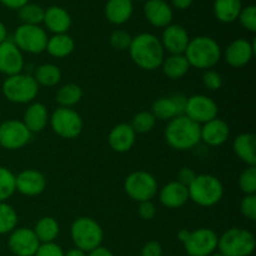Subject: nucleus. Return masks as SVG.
Returning a JSON list of instances; mask_svg holds the SVG:
<instances>
[{
    "label": "nucleus",
    "mask_w": 256,
    "mask_h": 256,
    "mask_svg": "<svg viewBox=\"0 0 256 256\" xmlns=\"http://www.w3.org/2000/svg\"><path fill=\"white\" fill-rule=\"evenodd\" d=\"M64 254L65 252L59 245L55 242H48V244H40L34 256H64Z\"/></svg>",
    "instance_id": "obj_43"
},
{
    "label": "nucleus",
    "mask_w": 256,
    "mask_h": 256,
    "mask_svg": "<svg viewBox=\"0 0 256 256\" xmlns=\"http://www.w3.org/2000/svg\"><path fill=\"white\" fill-rule=\"evenodd\" d=\"M24 68V56L12 40L0 44V72L6 76L20 74Z\"/></svg>",
    "instance_id": "obj_17"
},
{
    "label": "nucleus",
    "mask_w": 256,
    "mask_h": 256,
    "mask_svg": "<svg viewBox=\"0 0 256 256\" xmlns=\"http://www.w3.org/2000/svg\"><path fill=\"white\" fill-rule=\"evenodd\" d=\"M255 46L254 42L246 39H235L228 45L224 52V59L228 65L232 68H242L252 62L254 56Z\"/></svg>",
    "instance_id": "obj_16"
},
{
    "label": "nucleus",
    "mask_w": 256,
    "mask_h": 256,
    "mask_svg": "<svg viewBox=\"0 0 256 256\" xmlns=\"http://www.w3.org/2000/svg\"><path fill=\"white\" fill-rule=\"evenodd\" d=\"M230 128L224 120L215 118L202 124L200 128V138L210 146H220L229 139Z\"/></svg>",
    "instance_id": "obj_21"
},
{
    "label": "nucleus",
    "mask_w": 256,
    "mask_h": 256,
    "mask_svg": "<svg viewBox=\"0 0 256 256\" xmlns=\"http://www.w3.org/2000/svg\"><path fill=\"white\" fill-rule=\"evenodd\" d=\"M46 188V179L40 172L28 169L15 176V189L25 196H36Z\"/></svg>",
    "instance_id": "obj_19"
},
{
    "label": "nucleus",
    "mask_w": 256,
    "mask_h": 256,
    "mask_svg": "<svg viewBox=\"0 0 256 256\" xmlns=\"http://www.w3.org/2000/svg\"><path fill=\"white\" fill-rule=\"evenodd\" d=\"M240 212L242 216L250 222L256 220V195H245L240 202Z\"/></svg>",
    "instance_id": "obj_41"
},
{
    "label": "nucleus",
    "mask_w": 256,
    "mask_h": 256,
    "mask_svg": "<svg viewBox=\"0 0 256 256\" xmlns=\"http://www.w3.org/2000/svg\"><path fill=\"white\" fill-rule=\"evenodd\" d=\"M86 256H114V254H112L109 249H106V248H104L100 245V246H98L96 249H94V250H92V252H88Z\"/></svg>",
    "instance_id": "obj_48"
},
{
    "label": "nucleus",
    "mask_w": 256,
    "mask_h": 256,
    "mask_svg": "<svg viewBox=\"0 0 256 256\" xmlns=\"http://www.w3.org/2000/svg\"><path fill=\"white\" fill-rule=\"evenodd\" d=\"M49 112L46 106L42 102H32L26 108L22 118V122L32 132H40L49 122Z\"/></svg>",
    "instance_id": "obj_26"
},
{
    "label": "nucleus",
    "mask_w": 256,
    "mask_h": 256,
    "mask_svg": "<svg viewBox=\"0 0 256 256\" xmlns=\"http://www.w3.org/2000/svg\"><path fill=\"white\" fill-rule=\"evenodd\" d=\"M42 22L52 34H66L72 26V16L64 8L52 5L45 10Z\"/></svg>",
    "instance_id": "obj_24"
},
{
    "label": "nucleus",
    "mask_w": 256,
    "mask_h": 256,
    "mask_svg": "<svg viewBox=\"0 0 256 256\" xmlns=\"http://www.w3.org/2000/svg\"><path fill=\"white\" fill-rule=\"evenodd\" d=\"M2 94L9 102L15 104H28L34 102L39 94V85L30 74H20L6 76L2 82Z\"/></svg>",
    "instance_id": "obj_7"
},
{
    "label": "nucleus",
    "mask_w": 256,
    "mask_h": 256,
    "mask_svg": "<svg viewBox=\"0 0 256 256\" xmlns=\"http://www.w3.org/2000/svg\"><path fill=\"white\" fill-rule=\"evenodd\" d=\"M0 2H2L4 6L9 8V9L19 10L20 8L26 5L28 2H29V0H0Z\"/></svg>",
    "instance_id": "obj_47"
},
{
    "label": "nucleus",
    "mask_w": 256,
    "mask_h": 256,
    "mask_svg": "<svg viewBox=\"0 0 256 256\" xmlns=\"http://www.w3.org/2000/svg\"><path fill=\"white\" fill-rule=\"evenodd\" d=\"M202 84L209 90H219L222 86V78L215 70H205L202 75Z\"/></svg>",
    "instance_id": "obj_42"
},
{
    "label": "nucleus",
    "mask_w": 256,
    "mask_h": 256,
    "mask_svg": "<svg viewBox=\"0 0 256 256\" xmlns=\"http://www.w3.org/2000/svg\"><path fill=\"white\" fill-rule=\"evenodd\" d=\"M138 214L142 220H152L156 214V208L152 204V202H139V209H138Z\"/></svg>",
    "instance_id": "obj_44"
},
{
    "label": "nucleus",
    "mask_w": 256,
    "mask_h": 256,
    "mask_svg": "<svg viewBox=\"0 0 256 256\" xmlns=\"http://www.w3.org/2000/svg\"><path fill=\"white\" fill-rule=\"evenodd\" d=\"M189 42V34L179 24H170L164 28L162 39H160L164 52H168L170 55L184 54Z\"/></svg>",
    "instance_id": "obj_18"
},
{
    "label": "nucleus",
    "mask_w": 256,
    "mask_h": 256,
    "mask_svg": "<svg viewBox=\"0 0 256 256\" xmlns=\"http://www.w3.org/2000/svg\"><path fill=\"white\" fill-rule=\"evenodd\" d=\"M15 192V175L8 168L0 166V202H6Z\"/></svg>",
    "instance_id": "obj_37"
},
{
    "label": "nucleus",
    "mask_w": 256,
    "mask_h": 256,
    "mask_svg": "<svg viewBox=\"0 0 256 256\" xmlns=\"http://www.w3.org/2000/svg\"><path fill=\"white\" fill-rule=\"evenodd\" d=\"M218 104L206 95L198 94L188 98L184 115L198 124H205L218 118Z\"/></svg>",
    "instance_id": "obj_13"
},
{
    "label": "nucleus",
    "mask_w": 256,
    "mask_h": 256,
    "mask_svg": "<svg viewBox=\"0 0 256 256\" xmlns=\"http://www.w3.org/2000/svg\"><path fill=\"white\" fill-rule=\"evenodd\" d=\"M189 232H190L189 230H186V229H180L179 232H178V239H179L182 242H184L185 240H186Z\"/></svg>",
    "instance_id": "obj_52"
},
{
    "label": "nucleus",
    "mask_w": 256,
    "mask_h": 256,
    "mask_svg": "<svg viewBox=\"0 0 256 256\" xmlns=\"http://www.w3.org/2000/svg\"><path fill=\"white\" fill-rule=\"evenodd\" d=\"M172 4V6L176 8L179 10H185V9H189L192 6V2L194 0H170Z\"/></svg>",
    "instance_id": "obj_49"
},
{
    "label": "nucleus",
    "mask_w": 256,
    "mask_h": 256,
    "mask_svg": "<svg viewBox=\"0 0 256 256\" xmlns=\"http://www.w3.org/2000/svg\"><path fill=\"white\" fill-rule=\"evenodd\" d=\"M44 12L45 9H42L40 5L28 2L26 5L18 10V16L22 24L40 25L44 20Z\"/></svg>",
    "instance_id": "obj_34"
},
{
    "label": "nucleus",
    "mask_w": 256,
    "mask_h": 256,
    "mask_svg": "<svg viewBox=\"0 0 256 256\" xmlns=\"http://www.w3.org/2000/svg\"><path fill=\"white\" fill-rule=\"evenodd\" d=\"M200 128V124L192 122L185 115H180L168 122L164 132L165 140L172 149L179 152L190 150L202 142Z\"/></svg>",
    "instance_id": "obj_2"
},
{
    "label": "nucleus",
    "mask_w": 256,
    "mask_h": 256,
    "mask_svg": "<svg viewBox=\"0 0 256 256\" xmlns=\"http://www.w3.org/2000/svg\"><path fill=\"white\" fill-rule=\"evenodd\" d=\"M142 256H162V248L158 242H149L142 246Z\"/></svg>",
    "instance_id": "obj_46"
},
{
    "label": "nucleus",
    "mask_w": 256,
    "mask_h": 256,
    "mask_svg": "<svg viewBox=\"0 0 256 256\" xmlns=\"http://www.w3.org/2000/svg\"><path fill=\"white\" fill-rule=\"evenodd\" d=\"M159 200L168 209H179L189 200V190L179 182H170L160 189Z\"/></svg>",
    "instance_id": "obj_22"
},
{
    "label": "nucleus",
    "mask_w": 256,
    "mask_h": 256,
    "mask_svg": "<svg viewBox=\"0 0 256 256\" xmlns=\"http://www.w3.org/2000/svg\"><path fill=\"white\" fill-rule=\"evenodd\" d=\"M124 189L132 200L138 202H150L158 192V182L150 172H134L128 175L124 182Z\"/></svg>",
    "instance_id": "obj_10"
},
{
    "label": "nucleus",
    "mask_w": 256,
    "mask_h": 256,
    "mask_svg": "<svg viewBox=\"0 0 256 256\" xmlns=\"http://www.w3.org/2000/svg\"><path fill=\"white\" fill-rule=\"evenodd\" d=\"M186 99L188 98L180 92L169 95V96L159 98L152 102V115L156 118V120H168V122L180 116V115H184Z\"/></svg>",
    "instance_id": "obj_15"
},
{
    "label": "nucleus",
    "mask_w": 256,
    "mask_h": 256,
    "mask_svg": "<svg viewBox=\"0 0 256 256\" xmlns=\"http://www.w3.org/2000/svg\"><path fill=\"white\" fill-rule=\"evenodd\" d=\"M232 150L248 166H256V138L254 134L244 132L232 142Z\"/></svg>",
    "instance_id": "obj_25"
},
{
    "label": "nucleus",
    "mask_w": 256,
    "mask_h": 256,
    "mask_svg": "<svg viewBox=\"0 0 256 256\" xmlns=\"http://www.w3.org/2000/svg\"><path fill=\"white\" fill-rule=\"evenodd\" d=\"M142 12L145 19L155 28H166L174 18L172 6L165 0H146Z\"/></svg>",
    "instance_id": "obj_20"
},
{
    "label": "nucleus",
    "mask_w": 256,
    "mask_h": 256,
    "mask_svg": "<svg viewBox=\"0 0 256 256\" xmlns=\"http://www.w3.org/2000/svg\"><path fill=\"white\" fill-rule=\"evenodd\" d=\"M52 132L64 139H75L82 132L84 122L82 116L70 108L59 106L49 118Z\"/></svg>",
    "instance_id": "obj_9"
},
{
    "label": "nucleus",
    "mask_w": 256,
    "mask_h": 256,
    "mask_svg": "<svg viewBox=\"0 0 256 256\" xmlns=\"http://www.w3.org/2000/svg\"><path fill=\"white\" fill-rule=\"evenodd\" d=\"M135 139H136V134L132 130V125L122 122L112 128V132H109L108 142L114 152H126L134 146Z\"/></svg>",
    "instance_id": "obj_23"
},
{
    "label": "nucleus",
    "mask_w": 256,
    "mask_h": 256,
    "mask_svg": "<svg viewBox=\"0 0 256 256\" xmlns=\"http://www.w3.org/2000/svg\"><path fill=\"white\" fill-rule=\"evenodd\" d=\"M48 39L46 32L40 25L22 24L15 30L12 42L22 52L42 54L46 49Z\"/></svg>",
    "instance_id": "obj_8"
},
{
    "label": "nucleus",
    "mask_w": 256,
    "mask_h": 256,
    "mask_svg": "<svg viewBox=\"0 0 256 256\" xmlns=\"http://www.w3.org/2000/svg\"><path fill=\"white\" fill-rule=\"evenodd\" d=\"M189 200L199 206L210 208L216 205L224 196V186L219 178L212 174L196 175L188 188Z\"/></svg>",
    "instance_id": "obj_4"
},
{
    "label": "nucleus",
    "mask_w": 256,
    "mask_h": 256,
    "mask_svg": "<svg viewBox=\"0 0 256 256\" xmlns=\"http://www.w3.org/2000/svg\"><path fill=\"white\" fill-rule=\"evenodd\" d=\"M129 54L136 66L148 72H152L162 66L165 58L164 48L160 39L150 32H142L132 36Z\"/></svg>",
    "instance_id": "obj_1"
},
{
    "label": "nucleus",
    "mask_w": 256,
    "mask_h": 256,
    "mask_svg": "<svg viewBox=\"0 0 256 256\" xmlns=\"http://www.w3.org/2000/svg\"><path fill=\"white\" fill-rule=\"evenodd\" d=\"M242 9V0H214L212 4L215 18L225 24H230L238 20Z\"/></svg>",
    "instance_id": "obj_28"
},
{
    "label": "nucleus",
    "mask_w": 256,
    "mask_h": 256,
    "mask_svg": "<svg viewBox=\"0 0 256 256\" xmlns=\"http://www.w3.org/2000/svg\"><path fill=\"white\" fill-rule=\"evenodd\" d=\"M6 36H8L6 26L4 25V22H0V44H2V42H5V40H6Z\"/></svg>",
    "instance_id": "obj_50"
},
{
    "label": "nucleus",
    "mask_w": 256,
    "mask_h": 256,
    "mask_svg": "<svg viewBox=\"0 0 256 256\" xmlns=\"http://www.w3.org/2000/svg\"><path fill=\"white\" fill-rule=\"evenodd\" d=\"M132 12V0H108L105 5V16L114 25H122L129 22Z\"/></svg>",
    "instance_id": "obj_27"
},
{
    "label": "nucleus",
    "mask_w": 256,
    "mask_h": 256,
    "mask_svg": "<svg viewBox=\"0 0 256 256\" xmlns=\"http://www.w3.org/2000/svg\"><path fill=\"white\" fill-rule=\"evenodd\" d=\"M10 252L16 256H34L39 249L40 242L34 230L29 228H19L10 232L8 240Z\"/></svg>",
    "instance_id": "obj_14"
},
{
    "label": "nucleus",
    "mask_w": 256,
    "mask_h": 256,
    "mask_svg": "<svg viewBox=\"0 0 256 256\" xmlns=\"http://www.w3.org/2000/svg\"><path fill=\"white\" fill-rule=\"evenodd\" d=\"M239 186L245 195L256 192V166H248L239 176Z\"/></svg>",
    "instance_id": "obj_38"
},
{
    "label": "nucleus",
    "mask_w": 256,
    "mask_h": 256,
    "mask_svg": "<svg viewBox=\"0 0 256 256\" xmlns=\"http://www.w3.org/2000/svg\"><path fill=\"white\" fill-rule=\"evenodd\" d=\"M218 240L219 235L214 230L200 228L190 232L182 244L189 256H210L218 249Z\"/></svg>",
    "instance_id": "obj_11"
},
{
    "label": "nucleus",
    "mask_w": 256,
    "mask_h": 256,
    "mask_svg": "<svg viewBox=\"0 0 256 256\" xmlns=\"http://www.w3.org/2000/svg\"><path fill=\"white\" fill-rule=\"evenodd\" d=\"M196 178V172L192 169V168H182L180 169V172H178V180L180 184H182L184 186L189 188L190 184L194 182V179Z\"/></svg>",
    "instance_id": "obj_45"
},
{
    "label": "nucleus",
    "mask_w": 256,
    "mask_h": 256,
    "mask_svg": "<svg viewBox=\"0 0 256 256\" xmlns=\"http://www.w3.org/2000/svg\"><path fill=\"white\" fill-rule=\"evenodd\" d=\"M162 70L166 78L172 80H178L184 78L190 69V65L188 62L184 54L180 55H169L164 58L162 62Z\"/></svg>",
    "instance_id": "obj_30"
},
{
    "label": "nucleus",
    "mask_w": 256,
    "mask_h": 256,
    "mask_svg": "<svg viewBox=\"0 0 256 256\" xmlns=\"http://www.w3.org/2000/svg\"><path fill=\"white\" fill-rule=\"evenodd\" d=\"M70 235L75 248L84 252L100 246L104 238V232L99 222L88 216L78 218L70 228Z\"/></svg>",
    "instance_id": "obj_5"
},
{
    "label": "nucleus",
    "mask_w": 256,
    "mask_h": 256,
    "mask_svg": "<svg viewBox=\"0 0 256 256\" xmlns=\"http://www.w3.org/2000/svg\"><path fill=\"white\" fill-rule=\"evenodd\" d=\"M18 214L8 202H0V235H5L16 229Z\"/></svg>",
    "instance_id": "obj_35"
},
{
    "label": "nucleus",
    "mask_w": 256,
    "mask_h": 256,
    "mask_svg": "<svg viewBox=\"0 0 256 256\" xmlns=\"http://www.w3.org/2000/svg\"><path fill=\"white\" fill-rule=\"evenodd\" d=\"M184 55L190 66L200 70H209L220 62L222 52L216 40L200 35L190 39Z\"/></svg>",
    "instance_id": "obj_3"
},
{
    "label": "nucleus",
    "mask_w": 256,
    "mask_h": 256,
    "mask_svg": "<svg viewBox=\"0 0 256 256\" xmlns=\"http://www.w3.org/2000/svg\"><path fill=\"white\" fill-rule=\"evenodd\" d=\"M38 85L52 88L59 84L62 80V72L54 64H42L36 68L35 74L32 75Z\"/></svg>",
    "instance_id": "obj_32"
},
{
    "label": "nucleus",
    "mask_w": 256,
    "mask_h": 256,
    "mask_svg": "<svg viewBox=\"0 0 256 256\" xmlns=\"http://www.w3.org/2000/svg\"><path fill=\"white\" fill-rule=\"evenodd\" d=\"M255 246L254 234L242 228H232L218 240V249L224 256H250Z\"/></svg>",
    "instance_id": "obj_6"
},
{
    "label": "nucleus",
    "mask_w": 256,
    "mask_h": 256,
    "mask_svg": "<svg viewBox=\"0 0 256 256\" xmlns=\"http://www.w3.org/2000/svg\"><path fill=\"white\" fill-rule=\"evenodd\" d=\"M132 128L135 134H146L150 132L156 125V118L152 115V112H140L132 118Z\"/></svg>",
    "instance_id": "obj_36"
},
{
    "label": "nucleus",
    "mask_w": 256,
    "mask_h": 256,
    "mask_svg": "<svg viewBox=\"0 0 256 256\" xmlns=\"http://www.w3.org/2000/svg\"><path fill=\"white\" fill-rule=\"evenodd\" d=\"M82 90L79 85L76 84H66L62 85L56 92V100L58 104L62 108H72L76 105L78 102L82 100Z\"/></svg>",
    "instance_id": "obj_33"
},
{
    "label": "nucleus",
    "mask_w": 256,
    "mask_h": 256,
    "mask_svg": "<svg viewBox=\"0 0 256 256\" xmlns=\"http://www.w3.org/2000/svg\"><path fill=\"white\" fill-rule=\"evenodd\" d=\"M32 230L40 244H48V242H54V240L59 235L60 226L54 218L44 216L39 219Z\"/></svg>",
    "instance_id": "obj_31"
},
{
    "label": "nucleus",
    "mask_w": 256,
    "mask_h": 256,
    "mask_svg": "<svg viewBox=\"0 0 256 256\" xmlns=\"http://www.w3.org/2000/svg\"><path fill=\"white\" fill-rule=\"evenodd\" d=\"M210 256H224V255L220 254V252H212V254L210 255Z\"/></svg>",
    "instance_id": "obj_53"
},
{
    "label": "nucleus",
    "mask_w": 256,
    "mask_h": 256,
    "mask_svg": "<svg viewBox=\"0 0 256 256\" xmlns=\"http://www.w3.org/2000/svg\"><path fill=\"white\" fill-rule=\"evenodd\" d=\"M64 256H86V252H82V250L74 248V249H72V250H69L68 252H65Z\"/></svg>",
    "instance_id": "obj_51"
},
{
    "label": "nucleus",
    "mask_w": 256,
    "mask_h": 256,
    "mask_svg": "<svg viewBox=\"0 0 256 256\" xmlns=\"http://www.w3.org/2000/svg\"><path fill=\"white\" fill-rule=\"evenodd\" d=\"M140 2H142V0H140ZM144 2H146V0H144Z\"/></svg>",
    "instance_id": "obj_54"
},
{
    "label": "nucleus",
    "mask_w": 256,
    "mask_h": 256,
    "mask_svg": "<svg viewBox=\"0 0 256 256\" xmlns=\"http://www.w3.org/2000/svg\"><path fill=\"white\" fill-rule=\"evenodd\" d=\"M132 36L125 30H115L112 34L110 35V45L114 48L115 50L119 52H124V50H129L130 44H132Z\"/></svg>",
    "instance_id": "obj_40"
},
{
    "label": "nucleus",
    "mask_w": 256,
    "mask_h": 256,
    "mask_svg": "<svg viewBox=\"0 0 256 256\" xmlns=\"http://www.w3.org/2000/svg\"><path fill=\"white\" fill-rule=\"evenodd\" d=\"M238 20L240 22L242 26L248 32H256V8L255 5H246L242 6Z\"/></svg>",
    "instance_id": "obj_39"
},
{
    "label": "nucleus",
    "mask_w": 256,
    "mask_h": 256,
    "mask_svg": "<svg viewBox=\"0 0 256 256\" xmlns=\"http://www.w3.org/2000/svg\"><path fill=\"white\" fill-rule=\"evenodd\" d=\"M32 139V132L20 120H6L0 124V146L6 150H19Z\"/></svg>",
    "instance_id": "obj_12"
},
{
    "label": "nucleus",
    "mask_w": 256,
    "mask_h": 256,
    "mask_svg": "<svg viewBox=\"0 0 256 256\" xmlns=\"http://www.w3.org/2000/svg\"><path fill=\"white\" fill-rule=\"evenodd\" d=\"M75 42L69 34H54L52 38L48 39L46 52L49 55L56 59L66 58L74 52Z\"/></svg>",
    "instance_id": "obj_29"
}]
</instances>
